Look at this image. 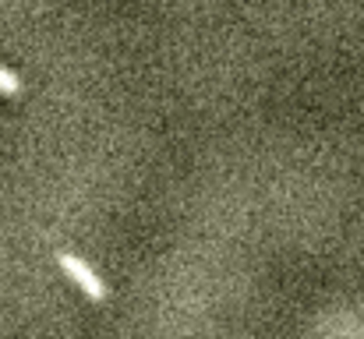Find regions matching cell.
Segmentation results:
<instances>
[{
	"mask_svg": "<svg viewBox=\"0 0 364 339\" xmlns=\"http://www.w3.org/2000/svg\"><path fill=\"white\" fill-rule=\"evenodd\" d=\"M57 265L71 276V283H75V286H78V290H82L89 301H107V283H103V279H100V276H96V272H92V269H89V265H85L78 254L60 251V254H57Z\"/></svg>",
	"mask_w": 364,
	"mask_h": 339,
	"instance_id": "6da1fadb",
	"label": "cell"
},
{
	"mask_svg": "<svg viewBox=\"0 0 364 339\" xmlns=\"http://www.w3.org/2000/svg\"><path fill=\"white\" fill-rule=\"evenodd\" d=\"M18 92H21L18 75H14V71H7V68L0 64V96H18Z\"/></svg>",
	"mask_w": 364,
	"mask_h": 339,
	"instance_id": "7a4b0ae2",
	"label": "cell"
}]
</instances>
